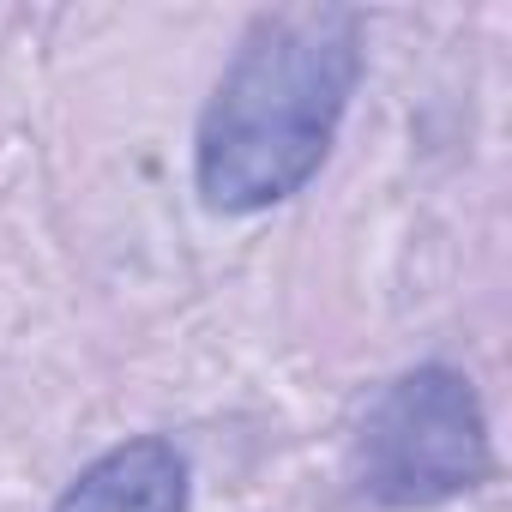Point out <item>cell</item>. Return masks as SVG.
I'll return each mask as SVG.
<instances>
[{
	"mask_svg": "<svg viewBox=\"0 0 512 512\" xmlns=\"http://www.w3.org/2000/svg\"><path fill=\"white\" fill-rule=\"evenodd\" d=\"M356 79L362 19L350 7L260 13L193 133L199 199L229 217H253L296 199L320 175L356 97Z\"/></svg>",
	"mask_w": 512,
	"mask_h": 512,
	"instance_id": "obj_1",
	"label": "cell"
},
{
	"mask_svg": "<svg viewBox=\"0 0 512 512\" xmlns=\"http://www.w3.org/2000/svg\"><path fill=\"white\" fill-rule=\"evenodd\" d=\"M356 488L392 512H422L470 494L488 470V416L470 380L446 362L398 374L362 416L350 446Z\"/></svg>",
	"mask_w": 512,
	"mask_h": 512,
	"instance_id": "obj_2",
	"label": "cell"
},
{
	"mask_svg": "<svg viewBox=\"0 0 512 512\" xmlns=\"http://www.w3.org/2000/svg\"><path fill=\"white\" fill-rule=\"evenodd\" d=\"M55 512H187V458L163 434H139L91 458Z\"/></svg>",
	"mask_w": 512,
	"mask_h": 512,
	"instance_id": "obj_3",
	"label": "cell"
}]
</instances>
